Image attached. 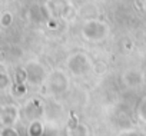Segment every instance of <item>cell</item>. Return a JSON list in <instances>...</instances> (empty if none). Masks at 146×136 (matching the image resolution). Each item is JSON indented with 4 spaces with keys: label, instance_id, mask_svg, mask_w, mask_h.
Wrapping results in <instances>:
<instances>
[{
    "label": "cell",
    "instance_id": "6da1fadb",
    "mask_svg": "<svg viewBox=\"0 0 146 136\" xmlns=\"http://www.w3.org/2000/svg\"><path fill=\"white\" fill-rule=\"evenodd\" d=\"M2 23H5V25L10 23V16H9V13H6V16H5V17H2Z\"/></svg>",
    "mask_w": 146,
    "mask_h": 136
}]
</instances>
